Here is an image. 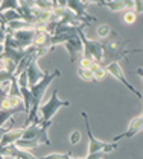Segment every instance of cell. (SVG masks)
Listing matches in <instances>:
<instances>
[{"mask_svg":"<svg viewBox=\"0 0 143 159\" xmlns=\"http://www.w3.org/2000/svg\"><path fill=\"white\" fill-rule=\"evenodd\" d=\"M78 75L81 77L82 80H85V81H93L95 83V80H93V74H91V70H88V69H78Z\"/></svg>","mask_w":143,"mask_h":159,"instance_id":"cell-20","label":"cell"},{"mask_svg":"<svg viewBox=\"0 0 143 159\" xmlns=\"http://www.w3.org/2000/svg\"><path fill=\"white\" fill-rule=\"evenodd\" d=\"M0 159H5V158H3V156H0Z\"/></svg>","mask_w":143,"mask_h":159,"instance_id":"cell-29","label":"cell"},{"mask_svg":"<svg viewBox=\"0 0 143 159\" xmlns=\"http://www.w3.org/2000/svg\"><path fill=\"white\" fill-rule=\"evenodd\" d=\"M35 32H37V29H35V28H29V29H23V31L12 32V34H9V35L20 43L21 49H27V48H31V46H32V43H34Z\"/></svg>","mask_w":143,"mask_h":159,"instance_id":"cell-10","label":"cell"},{"mask_svg":"<svg viewBox=\"0 0 143 159\" xmlns=\"http://www.w3.org/2000/svg\"><path fill=\"white\" fill-rule=\"evenodd\" d=\"M0 23H2V21H0Z\"/></svg>","mask_w":143,"mask_h":159,"instance_id":"cell-32","label":"cell"},{"mask_svg":"<svg viewBox=\"0 0 143 159\" xmlns=\"http://www.w3.org/2000/svg\"><path fill=\"white\" fill-rule=\"evenodd\" d=\"M137 75H140V77H142V75H143V70H142V67H140V69H137Z\"/></svg>","mask_w":143,"mask_h":159,"instance_id":"cell-27","label":"cell"},{"mask_svg":"<svg viewBox=\"0 0 143 159\" xmlns=\"http://www.w3.org/2000/svg\"><path fill=\"white\" fill-rule=\"evenodd\" d=\"M125 43H128L126 40H123L116 31H111L110 35L102 41V61L101 66L107 67L110 63H119L120 60L128 61V54L132 52H142V49H126Z\"/></svg>","mask_w":143,"mask_h":159,"instance_id":"cell-1","label":"cell"},{"mask_svg":"<svg viewBox=\"0 0 143 159\" xmlns=\"http://www.w3.org/2000/svg\"><path fill=\"white\" fill-rule=\"evenodd\" d=\"M64 46H65V49L70 55V61L75 63L78 60V57L82 54V41L79 39V34L72 35L70 39H67L64 41Z\"/></svg>","mask_w":143,"mask_h":159,"instance_id":"cell-9","label":"cell"},{"mask_svg":"<svg viewBox=\"0 0 143 159\" xmlns=\"http://www.w3.org/2000/svg\"><path fill=\"white\" fill-rule=\"evenodd\" d=\"M23 130H24L23 127H21V129H11V130H8V132L2 136V141H0V148L8 147V145H12V144H15L19 139H21Z\"/></svg>","mask_w":143,"mask_h":159,"instance_id":"cell-14","label":"cell"},{"mask_svg":"<svg viewBox=\"0 0 143 159\" xmlns=\"http://www.w3.org/2000/svg\"><path fill=\"white\" fill-rule=\"evenodd\" d=\"M3 51H5V46H3V44H0V55L3 54Z\"/></svg>","mask_w":143,"mask_h":159,"instance_id":"cell-28","label":"cell"},{"mask_svg":"<svg viewBox=\"0 0 143 159\" xmlns=\"http://www.w3.org/2000/svg\"><path fill=\"white\" fill-rule=\"evenodd\" d=\"M32 3H34V8L41 9V11H52V8H53L52 0H35Z\"/></svg>","mask_w":143,"mask_h":159,"instance_id":"cell-17","label":"cell"},{"mask_svg":"<svg viewBox=\"0 0 143 159\" xmlns=\"http://www.w3.org/2000/svg\"><path fill=\"white\" fill-rule=\"evenodd\" d=\"M105 70H107V74L108 75H111V77H114L116 80H119L120 83H122L125 87H128L136 97L139 99H142V93L140 92H137L136 90V87L132 86V84H129L128 83V80H125V75H123V70H122V67H120V63H110L107 67H105Z\"/></svg>","mask_w":143,"mask_h":159,"instance_id":"cell-8","label":"cell"},{"mask_svg":"<svg viewBox=\"0 0 143 159\" xmlns=\"http://www.w3.org/2000/svg\"><path fill=\"white\" fill-rule=\"evenodd\" d=\"M79 39L82 41V58L91 60L101 66L102 61V41L87 39L84 31H79Z\"/></svg>","mask_w":143,"mask_h":159,"instance_id":"cell-6","label":"cell"},{"mask_svg":"<svg viewBox=\"0 0 143 159\" xmlns=\"http://www.w3.org/2000/svg\"><path fill=\"white\" fill-rule=\"evenodd\" d=\"M15 20H21V16L17 11H5L0 14V21L3 25H6L9 21H15Z\"/></svg>","mask_w":143,"mask_h":159,"instance_id":"cell-16","label":"cell"},{"mask_svg":"<svg viewBox=\"0 0 143 159\" xmlns=\"http://www.w3.org/2000/svg\"><path fill=\"white\" fill-rule=\"evenodd\" d=\"M79 139H81V133H79V130H75V132L70 135V142H72V145H76V144L79 142Z\"/></svg>","mask_w":143,"mask_h":159,"instance_id":"cell-22","label":"cell"},{"mask_svg":"<svg viewBox=\"0 0 143 159\" xmlns=\"http://www.w3.org/2000/svg\"><path fill=\"white\" fill-rule=\"evenodd\" d=\"M107 156L103 152H98V153H91V155H87V158L84 159H103Z\"/></svg>","mask_w":143,"mask_h":159,"instance_id":"cell-24","label":"cell"},{"mask_svg":"<svg viewBox=\"0 0 143 159\" xmlns=\"http://www.w3.org/2000/svg\"><path fill=\"white\" fill-rule=\"evenodd\" d=\"M96 3L110 8L111 11L132 9V6H134V0H103V2H96Z\"/></svg>","mask_w":143,"mask_h":159,"instance_id":"cell-13","label":"cell"},{"mask_svg":"<svg viewBox=\"0 0 143 159\" xmlns=\"http://www.w3.org/2000/svg\"><path fill=\"white\" fill-rule=\"evenodd\" d=\"M142 125H143V116H136V118L131 121V124H129V127H128V130L126 132H123L120 135H117V136H114V138L111 139V142H117V141H120V139H125V138H132V136H136L137 133H140L142 132Z\"/></svg>","mask_w":143,"mask_h":159,"instance_id":"cell-12","label":"cell"},{"mask_svg":"<svg viewBox=\"0 0 143 159\" xmlns=\"http://www.w3.org/2000/svg\"><path fill=\"white\" fill-rule=\"evenodd\" d=\"M84 122H85V129H87V138H88V155L91 153H98L103 152L105 155L111 153L113 150L117 148V142H111V141H99L93 133H91V125H90V118L85 112L81 113Z\"/></svg>","mask_w":143,"mask_h":159,"instance_id":"cell-4","label":"cell"},{"mask_svg":"<svg viewBox=\"0 0 143 159\" xmlns=\"http://www.w3.org/2000/svg\"><path fill=\"white\" fill-rule=\"evenodd\" d=\"M70 101L69 99H60L58 97V89L52 90V95L47 102L41 104L38 107V121H52V118L55 116V113L61 109V107H69Z\"/></svg>","mask_w":143,"mask_h":159,"instance_id":"cell-5","label":"cell"},{"mask_svg":"<svg viewBox=\"0 0 143 159\" xmlns=\"http://www.w3.org/2000/svg\"><path fill=\"white\" fill-rule=\"evenodd\" d=\"M87 5H88V2L65 0V8H67L69 11H72V12L79 19V21H81L82 25H85V26H88V25L98 21V19H96L95 16H90V14L87 12Z\"/></svg>","mask_w":143,"mask_h":159,"instance_id":"cell-7","label":"cell"},{"mask_svg":"<svg viewBox=\"0 0 143 159\" xmlns=\"http://www.w3.org/2000/svg\"><path fill=\"white\" fill-rule=\"evenodd\" d=\"M61 75V72L58 69H55V72L49 74L47 70H44V77L43 80H40L37 84L31 86V95H32V107L26 116V122L23 127H27L29 124H38V107L41 106V101H43V97L47 90V87L50 86V83L55 78H58Z\"/></svg>","mask_w":143,"mask_h":159,"instance_id":"cell-2","label":"cell"},{"mask_svg":"<svg viewBox=\"0 0 143 159\" xmlns=\"http://www.w3.org/2000/svg\"><path fill=\"white\" fill-rule=\"evenodd\" d=\"M8 159H15V158H8Z\"/></svg>","mask_w":143,"mask_h":159,"instance_id":"cell-31","label":"cell"},{"mask_svg":"<svg viewBox=\"0 0 143 159\" xmlns=\"http://www.w3.org/2000/svg\"><path fill=\"white\" fill-rule=\"evenodd\" d=\"M6 132H8V129H5V127H0V141H2V136H3Z\"/></svg>","mask_w":143,"mask_h":159,"instance_id":"cell-26","label":"cell"},{"mask_svg":"<svg viewBox=\"0 0 143 159\" xmlns=\"http://www.w3.org/2000/svg\"><path fill=\"white\" fill-rule=\"evenodd\" d=\"M40 159H72V156L69 153H50V155H46Z\"/></svg>","mask_w":143,"mask_h":159,"instance_id":"cell-21","label":"cell"},{"mask_svg":"<svg viewBox=\"0 0 143 159\" xmlns=\"http://www.w3.org/2000/svg\"><path fill=\"white\" fill-rule=\"evenodd\" d=\"M137 17H139V16H137L132 9H126V11H125V14H123V21H125V23H128V25H132V23H136Z\"/></svg>","mask_w":143,"mask_h":159,"instance_id":"cell-18","label":"cell"},{"mask_svg":"<svg viewBox=\"0 0 143 159\" xmlns=\"http://www.w3.org/2000/svg\"><path fill=\"white\" fill-rule=\"evenodd\" d=\"M11 78H12V75H9L6 70H0V84H2V83H6V81H9Z\"/></svg>","mask_w":143,"mask_h":159,"instance_id":"cell-23","label":"cell"},{"mask_svg":"<svg viewBox=\"0 0 143 159\" xmlns=\"http://www.w3.org/2000/svg\"><path fill=\"white\" fill-rule=\"evenodd\" d=\"M110 32H111V28L108 26V25H101V26H98V35L101 37V39H107L108 35H110Z\"/></svg>","mask_w":143,"mask_h":159,"instance_id":"cell-19","label":"cell"},{"mask_svg":"<svg viewBox=\"0 0 143 159\" xmlns=\"http://www.w3.org/2000/svg\"><path fill=\"white\" fill-rule=\"evenodd\" d=\"M5 39H6V26L3 23H0V44H3Z\"/></svg>","mask_w":143,"mask_h":159,"instance_id":"cell-25","label":"cell"},{"mask_svg":"<svg viewBox=\"0 0 143 159\" xmlns=\"http://www.w3.org/2000/svg\"><path fill=\"white\" fill-rule=\"evenodd\" d=\"M20 9V2L19 0H3L0 2V14L5 11H17Z\"/></svg>","mask_w":143,"mask_h":159,"instance_id":"cell-15","label":"cell"},{"mask_svg":"<svg viewBox=\"0 0 143 159\" xmlns=\"http://www.w3.org/2000/svg\"><path fill=\"white\" fill-rule=\"evenodd\" d=\"M52 125V121H38V124H29L27 127H23V141H35L38 144L44 145H50V139H49V127Z\"/></svg>","mask_w":143,"mask_h":159,"instance_id":"cell-3","label":"cell"},{"mask_svg":"<svg viewBox=\"0 0 143 159\" xmlns=\"http://www.w3.org/2000/svg\"><path fill=\"white\" fill-rule=\"evenodd\" d=\"M0 70H3V69H2V66H0Z\"/></svg>","mask_w":143,"mask_h":159,"instance_id":"cell-30","label":"cell"},{"mask_svg":"<svg viewBox=\"0 0 143 159\" xmlns=\"http://www.w3.org/2000/svg\"><path fill=\"white\" fill-rule=\"evenodd\" d=\"M38 57L37 55H34L32 60H31V63H29V66L26 67V77H27V83H29V87L31 86H34V84H37L40 80H43L44 77V70H40L38 69V66H37V61H38Z\"/></svg>","mask_w":143,"mask_h":159,"instance_id":"cell-11","label":"cell"}]
</instances>
